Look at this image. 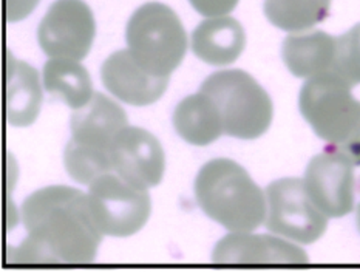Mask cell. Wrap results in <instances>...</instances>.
I'll use <instances>...</instances> for the list:
<instances>
[{"label": "cell", "instance_id": "15", "mask_svg": "<svg viewBox=\"0 0 360 272\" xmlns=\"http://www.w3.org/2000/svg\"><path fill=\"white\" fill-rule=\"evenodd\" d=\"M127 126V115L120 101L104 93H95L90 103L76 110L70 121L73 139L107 150Z\"/></svg>", "mask_w": 360, "mask_h": 272}, {"label": "cell", "instance_id": "16", "mask_svg": "<svg viewBox=\"0 0 360 272\" xmlns=\"http://www.w3.org/2000/svg\"><path fill=\"white\" fill-rule=\"evenodd\" d=\"M335 58V37L326 31L311 30L288 34L281 44V59L294 77L308 81L331 73Z\"/></svg>", "mask_w": 360, "mask_h": 272}, {"label": "cell", "instance_id": "21", "mask_svg": "<svg viewBox=\"0 0 360 272\" xmlns=\"http://www.w3.org/2000/svg\"><path fill=\"white\" fill-rule=\"evenodd\" d=\"M333 73L340 76L351 87L360 85V22L335 36V58Z\"/></svg>", "mask_w": 360, "mask_h": 272}, {"label": "cell", "instance_id": "3", "mask_svg": "<svg viewBox=\"0 0 360 272\" xmlns=\"http://www.w3.org/2000/svg\"><path fill=\"white\" fill-rule=\"evenodd\" d=\"M200 90L212 98L221 115L224 135L254 141L268 134L274 121V103L252 75L224 68L207 76Z\"/></svg>", "mask_w": 360, "mask_h": 272}, {"label": "cell", "instance_id": "7", "mask_svg": "<svg viewBox=\"0 0 360 272\" xmlns=\"http://www.w3.org/2000/svg\"><path fill=\"white\" fill-rule=\"evenodd\" d=\"M85 193L93 220L104 237H133L150 219L152 200L148 190L124 181L113 172L90 184Z\"/></svg>", "mask_w": 360, "mask_h": 272}, {"label": "cell", "instance_id": "2", "mask_svg": "<svg viewBox=\"0 0 360 272\" xmlns=\"http://www.w3.org/2000/svg\"><path fill=\"white\" fill-rule=\"evenodd\" d=\"M193 192L202 214L228 232L264 226L266 193L237 161H207L198 170Z\"/></svg>", "mask_w": 360, "mask_h": 272}, {"label": "cell", "instance_id": "4", "mask_svg": "<svg viewBox=\"0 0 360 272\" xmlns=\"http://www.w3.org/2000/svg\"><path fill=\"white\" fill-rule=\"evenodd\" d=\"M124 36L131 56L158 77H170L191 46L179 15L158 0L146 2L130 14Z\"/></svg>", "mask_w": 360, "mask_h": 272}, {"label": "cell", "instance_id": "26", "mask_svg": "<svg viewBox=\"0 0 360 272\" xmlns=\"http://www.w3.org/2000/svg\"><path fill=\"white\" fill-rule=\"evenodd\" d=\"M359 186H360V184H359Z\"/></svg>", "mask_w": 360, "mask_h": 272}, {"label": "cell", "instance_id": "22", "mask_svg": "<svg viewBox=\"0 0 360 272\" xmlns=\"http://www.w3.org/2000/svg\"><path fill=\"white\" fill-rule=\"evenodd\" d=\"M240 0H189L191 6L202 18L228 15L236 10Z\"/></svg>", "mask_w": 360, "mask_h": 272}, {"label": "cell", "instance_id": "6", "mask_svg": "<svg viewBox=\"0 0 360 272\" xmlns=\"http://www.w3.org/2000/svg\"><path fill=\"white\" fill-rule=\"evenodd\" d=\"M264 228L300 246L317 243L330 219L316 206L302 178H280L264 189Z\"/></svg>", "mask_w": 360, "mask_h": 272}, {"label": "cell", "instance_id": "25", "mask_svg": "<svg viewBox=\"0 0 360 272\" xmlns=\"http://www.w3.org/2000/svg\"><path fill=\"white\" fill-rule=\"evenodd\" d=\"M356 224H357V229H359V232H360V203L356 206Z\"/></svg>", "mask_w": 360, "mask_h": 272}, {"label": "cell", "instance_id": "12", "mask_svg": "<svg viewBox=\"0 0 360 272\" xmlns=\"http://www.w3.org/2000/svg\"><path fill=\"white\" fill-rule=\"evenodd\" d=\"M99 76L108 95L131 107H147L158 103L170 81V77L148 73L127 48L108 54L101 65Z\"/></svg>", "mask_w": 360, "mask_h": 272}, {"label": "cell", "instance_id": "5", "mask_svg": "<svg viewBox=\"0 0 360 272\" xmlns=\"http://www.w3.org/2000/svg\"><path fill=\"white\" fill-rule=\"evenodd\" d=\"M351 85L335 73L304 81L299 93V110L311 130L328 147L347 143L360 124V101Z\"/></svg>", "mask_w": 360, "mask_h": 272}, {"label": "cell", "instance_id": "1", "mask_svg": "<svg viewBox=\"0 0 360 272\" xmlns=\"http://www.w3.org/2000/svg\"><path fill=\"white\" fill-rule=\"evenodd\" d=\"M19 216L49 265H85L96 259L104 235L93 220L85 192L46 186L23 200Z\"/></svg>", "mask_w": 360, "mask_h": 272}, {"label": "cell", "instance_id": "11", "mask_svg": "<svg viewBox=\"0 0 360 272\" xmlns=\"http://www.w3.org/2000/svg\"><path fill=\"white\" fill-rule=\"evenodd\" d=\"M217 265H308L309 255L303 246L276 234L229 232L212 251Z\"/></svg>", "mask_w": 360, "mask_h": 272}, {"label": "cell", "instance_id": "19", "mask_svg": "<svg viewBox=\"0 0 360 272\" xmlns=\"http://www.w3.org/2000/svg\"><path fill=\"white\" fill-rule=\"evenodd\" d=\"M331 5L333 0H263V13L272 27L294 34L322 23Z\"/></svg>", "mask_w": 360, "mask_h": 272}, {"label": "cell", "instance_id": "23", "mask_svg": "<svg viewBox=\"0 0 360 272\" xmlns=\"http://www.w3.org/2000/svg\"><path fill=\"white\" fill-rule=\"evenodd\" d=\"M41 0H4L5 20L10 23L20 22L36 10Z\"/></svg>", "mask_w": 360, "mask_h": 272}, {"label": "cell", "instance_id": "17", "mask_svg": "<svg viewBox=\"0 0 360 272\" xmlns=\"http://www.w3.org/2000/svg\"><path fill=\"white\" fill-rule=\"evenodd\" d=\"M172 122L178 136L195 147L214 144L224 135L220 110L212 98L201 90L179 101Z\"/></svg>", "mask_w": 360, "mask_h": 272}, {"label": "cell", "instance_id": "8", "mask_svg": "<svg viewBox=\"0 0 360 272\" xmlns=\"http://www.w3.org/2000/svg\"><path fill=\"white\" fill-rule=\"evenodd\" d=\"M39 48L49 59L82 60L96 37V19L84 0H54L36 31Z\"/></svg>", "mask_w": 360, "mask_h": 272}, {"label": "cell", "instance_id": "20", "mask_svg": "<svg viewBox=\"0 0 360 272\" xmlns=\"http://www.w3.org/2000/svg\"><path fill=\"white\" fill-rule=\"evenodd\" d=\"M64 167L76 184L89 188L101 176L113 172L110 150L70 139L64 149Z\"/></svg>", "mask_w": 360, "mask_h": 272}, {"label": "cell", "instance_id": "9", "mask_svg": "<svg viewBox=\"0 0 360 272\" xmlns=\"http://www.w3.org/2000/svg\"><path fill=\"white\" fill-rule=\"evenodd\" d=\"M356 166L345 155L328 149L312 158L303 175L311 200L328 219H343L356 209Z\"/></svg>", "mask_w": 360, "mask_h": 272}, {"label": "cell", "instance_id": "18", "mask_svg": "<svg viewBox=\"0 0 360 272\" xmlns=\"http://www.w3.org/2000/svg\"><path fill=\"white\" fill-rule=\"evenodd\" d=\"M41 75L45 91L73 112L87 105L95 95L91 76L81 60L49 59Z\"/></svg>", "mask_w": 360, "mask_h": 272}, {"label": "cell", "instance_id": "10", "mask_svg": "<svg viewBox=\"0 0 360 272\" xmlns=\"http://www.w3.org/2000/svg\"><path fill=\"white\" fill-rule=\"evenodd\" d=\"M110 157L113 174L139 189L156 188L166 174L162 144L143 127L129 124L112 144Z\"/></svg>", "mask_w": 360, "mask_h": 272}, {"label": "cell", "instance_id": "14", "mask_svg": "<svg viewBox=\"0 0 360 272\" xmlns=\"http://www.w3.org/2000/svg\"><path fill=\"white\" fill-rule=\"evenodd\" d=\"M191 50L201 62L212 67H229L246 48V31L228 15L205 18L189 37Z\"/></svg>", "mask_w": 360, "mask_h": 272}, {"label": "cell", "instance_id": "24", "mask_svg": "<svg viewBox=\"0 0 360 272\" xmlns=\"http://www.w3.org/2000/svg\"><path fill=\"white\" fill-rule=\"evenodd\" d=\"M331 149H333V147H331ZM335 150L340 152L342 155H345V157L351 162H353L356 167H360V124H359V127L356 129L354 134L351 135L348 141L343 143Z\"/></svg>", "mask_w": 360, "mask_h": 272}, {"label": "cell", "instance_id": "13", "mask_svg": "<svg viewBox=\"0 0 360 272\" xmlns=\"http://www.w3.org/2000/svg\"><path fill=\"white\" fill-rule=\"evenodd\" d=\"M42 75L28 62L6 51L5 59V119L8 126L25 129L39 118L44 101Z\"/></svg>", "mask_w": 360, "mask_h": 272}]
</instances>
